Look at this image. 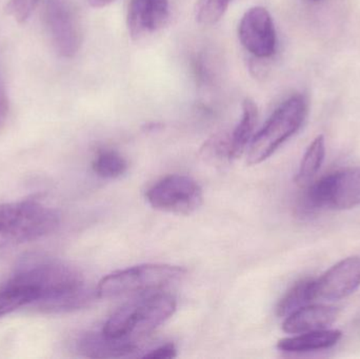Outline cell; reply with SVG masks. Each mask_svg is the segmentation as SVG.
<instances>
[{"mask_svg": "<svg viewBox=\"0 0 360 359\" xmlns=\"http://www.w3.org/2000/svg\"><path fill=\"white\" fill-rule=\"evenodd\" d=\"M169 16V0H131L127 16L129 34L132 39H143L160 31Z\"/></svg>", "mask_w": 360, "mask_h": 359, "instance_id": "obj_11", "label": "cell"}, {"mask_svg": "<svg viewBox=\"0 0 360 359\" xmlns=\"http://www.w3.org/2000/svg\"><path fill=\"white\" fill-rule=\"evenodd\" d=\"M40 0H10L6 4V13L18 23H25L34 12Z\"/></svg>", "mask_w": 360, "mask_h": 359, "instance_id": "obj_20", "label": "cell"}, {"mask_svg": "<svg viewBox=\"0 0 360 359\" xmlns=\"http://www.w3.org/2000/svg\"><path fill=\"white\" fill-rule=\"evenodd\" d=\"M176 311V299L162 291L147 293L117 310L103 326L113 339H139L162 326Z\"/></svg>", "mask_w": 360, "mask_h": 359, "instance_id": "obj_2", "label": "cell"}, {"mask_svg": "<svg viewBox=\"0 0 360 359\" xmlns=\"http://www.w3.org/2000/svg\"><path fill=\"white\" fill-rule=\"evenodd\" d=\"M128 162L124 156L114 150H103L98 152L93 160L92 168L103 178H117L128 170Z\"/></svg>", "mask_w": 360, "mask_h": 359, "instance_id": "obj_18", "label": "cell"}, {"mask_svg": "<svg viewBox=\"0 0 360 359\" xmlns=\"http://www.w3.org/2000/svg\"><path fill=\"white\" fill-rule=\"evenodd\" d=\"M314 280H302L296 282L279 301L276 308V313L279 318H287L293 312L297 311L300 308L311 305L315 301Z\"/></svg>", "mask_w": 360, "mask_h": 359, "instance_id": "obj_16", "label": "cell"}, {"mask_svg": "<svg viewBox=\"0 0 360 359\" xmlns=\"http://www.w3.org/2000/svg\"><path fill=\"white\" fill-rule=\"evenodd\" d=\"M340 330H319L313 332L302 333L295 337L281 339L277 348L285 353H307L329 349L335 346L342 339Z\"/></svg>", "mask_w": 360, "mask_h": 359, "instance_id": "obj_14", "label": "cell"}, {"mask_svg": "<svg viewBox=\"0 0 360 359\" xmlns=\"http://www.w3.org/2000/svg\"><path fill=\"white\" fill-rule=\"evenodd\" d=\"M243 48L255 58H270L276 52L277 36L272 16L264 6L249 8L238 25Z\"/></svg>", "mask_w": 360, "mask_h": 359, "instance_id": "obj_8", "label": "cell"}, {"mask_svg": "<svg viewBox=\"0 0 360 359\" xmlns=\"http://www.w3.org/2000/svg\"><path fill=\"white\" fill-rule=\"evenodd\" d=\"M186 270L179 266L147 263L114 272L99 282V299H116L160 291L186 276Z\"/></svg>", "mask_w": 360, "mask_h": 359, "instance_id": "obj_4", "label": "cell"}, {"mask_svg": "<svg viewBox=\"0 0 360 359\" xmlns=\"http://www.w3.org/2000/svg\"><path fill=\"white\" fill-rule=\"evenodd\" d=\"M326 156L325 137L319 135L309 145L300 164V170L296 175L295 181L300 187L306 188L313 181Z\"/></svg>", "mask_w": 360, "mask_h": 359, "instance_id": "obj_17", "label": "cell"}, {"mask_svg": "<svg viewBox=\"0 0 360 359\" xmlns=\"http://www.w3.org/2000/svg\"><path fill=\"white\" fill-rule=\"evenodd\" d=\"M38 293L34 307L48 313H60L86 307L96 296L86 285L79 270L58 261H35L14 274Z\"/></svg>", "mask_w": 360, "mask_h": 359, "instance_id": "obj_1", "label": "cell"}, {"mask_svg": "<svg viewBox=\"0 0 360 359\" xmlns=\"http://www.w3.org/2000/svg\"><path fill=\"white\" fill-rule=\"evenodd\" d=\"M177 355V350L173 344H165L162 346L148 350L145 354L141 356L143 358L164 359L173 358Z\"/></svg>", "mask_w": 360, "mask_h": 359, "instance_id": "obj_21", "label": "cell"}, {"mask_svg": "<svg viewBox=\"0 0 360 359\" xmlns=\"http://www.w3.org/2000/svg\"><path fill=\"white\" fill-rule=\"evenodd\" d=\"M258 118V107L253 99L247 98L243 101V114L240 122L233 131L230 136V149L229 160L238 159L247 145L253 138L254 129Z\"/></svg>", "mask_w": 360, "mask_h": 359, "instance_id": "obj_15", "label": "cell"}, {"mask_svg": "<svg viewBox=\"0 0 360 359\" xmlns=\"http://www.w3.org/2000/svg\"><path fill=\"white\" fill-rule=\"evenodd\" d=\"M306 188L298 204L304 216L323 210H350L360 204V167L330 173Z\"/></svg>", "mask_w": 360, "mask_h": 359, "instance_id": "obj_5", "label": "cell"}, {"mask_svg": "<svg viewBox=\"0 0 360 359\" xmlns=\"http://www.w3.org/2000/svg\"><path fill=\"white\" fill-rule=\"evenodd\" d=\"M54 209L37 202L21 200L0 204V250L44 237L58 228Z\"/></svg>", "mask_w": 360, "mask_h": 359, "instance_id": "obj_3", "label": "cell"}, {"mask_svg": "<svg viewBox=\"0 0 360 359\" xmlns=\"http://www.w3.org/2000/svg\"><path fill=\"white\" fill-rule=\"evenodd\" d=\"M360 287V256H350L330 268L314 280L315 301H336L346 299Z\"/></svg>", "mask_w": 360, "mask_h": 359, "instance_id": "obj_10", "label": "cell"}, {"mask_svg": "<svg viewBox=\"0 0 360 359\" xmlns=\"http://www.w3.org/2000/svg\"><path fill=\"white\" fill-rule=\"evenodd\" d=\"M233 0H197L195 19L203 27H212L221 20Z\"/></svg>", "mask_w": 360, "mask_h": 359, "instance_id": "obj_19", "label": "cell"}, {"mask_svg": "<svg viewBox=\"0 0 360 359\" xmlns=\"http://www.w3.org/2000/svg\"><path fill=\"white\" fill-rule=\"evenodd\" d=\"M6 115H8V100H6L4 89L0 84V126L6 122Z\"/></svg>", "mask_w": 360, "mask_h": 359, "instance_id": "obj_22", "label": "cell"}, {"mask_svg": "<svg viewBox=\"0 0 360 359\" xmlns=\"http://www.w3.org/2000/svg\"><path fill=\"white\" fill-rule=\"evenodd\" d=\"M307 114L308 103L302 95H293L283 101L262 130L252 138L248 152V164L254 166L268 159L302 128Z\"/></svg>", "mask_w": 360, "mask_h": 359, "instance_id": "obj_6", "label": "cell"}, {"mask_svg": "<svg viewBox=\"0 0 360 359\" xmlns=\"http://www.w3.org/2000/svg\"><path fill=\"white\" fill-rule=\"evenodd\" d=\"M338 308L327 305H308L285 318L283 330L288 334H302L325 330L338 318Z\"/></svg>", "mask_w": 360, "mask_h": 359, "instance_id": "obj_13", "label": "cell"}, {"mask_svg": "<svg viewBox=\"0 0 360 359\" xmlns=\"http://www.w3.org/2000/svg\"><path fill=\"white\" fill-rule=\"evenodd\" d=\"M200 185L186 175H169L152 185L147 200L156 210L188 215L202 204Z\"/></svg>", "mask_w": 360, "mask_h": 359, "instance_id": "obj_7", "label": "cell"}, {"mask_svg": "<svg viewBox=\"0 0 360 359\" xmlns=\"http://www.w3.org/2000/svg\"><path fill=\"white\" fill-rule=\"evenodd\" d=\"M78 352L90 358H130L141 352L139 339H113L105 333L86 332L77 339Z\"/></svg>", "mask_w": 360, "mask_h": 359, "instance_id": "obj_12", "label": "cell"}, {"mask_svg": "<svg viewBox=\"0 0 360 359\" xmlns=\"http://www.w3.org/2000/svg\"><path fill=\"white\" fill-rule=\"evenodd\" d=\"M44 21L55 51L73 58L80 48V32L73 11L65 0H46Z\"/></svg>", "mask_w": 360, "mask_h": 359, "instance_id": "obj_9", "label": "cell"}, {"mask_svg": "<svg viewBox=\"0 0 360 359\" xmlns=\"http://www.w3.org/2000/svg\"><path fill=\"white\" fill-rule=\"evenodd\" d=\"M88 1L92 8H105V6H110L111 4H113L116 0H88Z\"/></svg>", "mask_w": 360, "mask_h": 359, "instance_id": "obj_23", "label": "cell"}, {"mask_svg": "<svg viewBox=\"0 0 360 359\" xmlns=\"http://www.w3.org/2000/svg\"><path fill=\"white\" fill-rule=\"evenodd\" d=\"M310 1H313V2H319V1H321V0H310Z\"/></svg>", "mask_w": 360, "mask_h": 359, "instance_id": "obj_24", "label": "cell"}]
</instances>
